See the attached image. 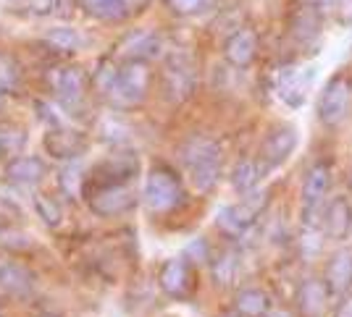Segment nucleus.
I'll return each instance as SVG.
<instances>
[{"label":"nucleus","instance_id":"obj_20","mask_svg":"<svg viewBox=\"0 0 352 317\" xmlns=\"http://www.w3.org/2000/svg\"><path fill=\"white\" fill-rule=\"evenodd\" d=\"M45 173L47 165L37 155H16L6 163V181H11L14 187H37Z\"/></svg>","mask_w":352,"mask_h":317},{"label":"nucleus","instance_id":"obj_38","mask_svg":"<svg viewBox=\"0 0 352 317\" xmlns=\"http://www.w3.org/2000/svg\"><path fill=\"white\" fill-rule=\"evenodd\" d=\"M347 187L352 189V168H350V171H347Z\"/></svg>","mask_w":352,"mask_h":317},{"label":"nucleus","instance_id":"obj_30","mask_svg":"<svg viewBox=\"0 0 352 317\" xmlns=\"http://www.w3.org/2000/svg\"><path fill=\"white\" fill-rule=\"evenodd\" d=\"M210 273L219 286H232L239 275V257L234 252H223L216 262H210Z\"/></svg>","mask_w":352,"mask_h":317},{"label":"nucleus","instance_id":"obj_22","mask_svg":"<svg viewBox=\"0 0 352 317\" xmlns=\"http://www.w3.org/2000/svg\"><path fill=\"white\" fill-rule=\"evenodd\" d=\"M82 5V11L92 19H100L105 24H118V21H126L132 19L129 8H126V0H76Z\"/></svg>","mask_w":352,"mask_h":317},{"label":"nucleus","instance_id":"obj_33","mask_svg":"<svg viewBox=\"0 0 352 317\" xmlns=\"http://www.w3.org/2000/svg\"><path fill=\"white\" fill-rule=\"evenodd\" d=\"M21 5L34 16H45V14H53L56 8V0H21Z\"/></svg>","mask_w":352,"mask_h":317},{"label":"nucleus","instance_id":"obj_12","mask_svg":"<svg viewBox=\"0 0 352 317\" xmlns=\"http://www.w3.org/2000/svg\"><path fill=\"white\" fill-rule=\"evenodd\" d=\"M87 137L79 129H72V126H50L47 134H45V150L50 152V158L60 160V163H74L79 160L85 152H87Z\"/></svg>","mask_w":352,"mask_h":317},{"label":"nucleus","instance_id":"obj_27","mask_svg":"<svg viewBox=\"0 0 352 317\" xmlns=\"http://www.w3.org/2000/svg\"><path fill=\"white\" fill-rule=\"evenodd\" d=\"M27 144V131L16 124H3L0 126V158H16L21 155Z\"/></svg>","mask_w":352,"mask_h":317},{"label":"nucleus","instance_id":"obj_13","mask_svg":"<svg viewBox=\"0 0 352 317\" xmlns=\"http://www.w3.org/2000/svg\"><path fill=\"white\" fill-rule=\"evenodd\" d=\"M297 129L292 124H279L265 134L263 147H261V163H263L265 171L271 168H279L287 160L292 158V152L297 150Z\"/></svg>","mask_w":352,"mask_h":317},{"label":"nucleus","instance_id":"obj_18","mask_svg":"<svg viewBox=\"0 0 352 317\" xmlns=\"http://www.w3.org/2000/svg\"><path fill=\"white\" fill-rule=\"evenodd\" d=\"M313 76L316 71L313 69H297V66H289L279 71V79H276V92L279 97L289 108H300L305 102V95H308L310 84H313Z\"/></svg>","mask_w":352,"mask_h":317},{"label":"nucleus","instance_id":"obj_25","mask_svg":"<svg viewBox=\"0 0 352 317\" xmlns=\"http://www.w3.org/2000/svg\"><path fill=\"white\" fill-rule=\"evenodd\" d=\"M45 45L50 47V50H56L58 56H74V53H79L82 47H85V37H82V32L74 27H53L45 32Z\"/></svg>","mask_w":352,"mask_h":317},{"label":"nucleus","instance_id":"obj_21","mask_svg":"<svg viewBox=\"0 0 352 317\" xmlns=\"http://www.w3.org/2000/svg\"><path fill=\"white\" fill-rule=\"evenodd\" d=\"M137 173H140V160L132 152H118L113 158H105L95 168V176L103 184H129V178H134Z\"/></svg>","mask_w":352,"mask_h":317},{"label":"nucleus","instance_id":"obj_17","mask_svg":"<svg viewBox=\"0 0 352 317\" xmlns=\"http://www.w3.org/2000/svg\"><path fill=\"white\" fill-rule=\"evenodd\" d=\"M323 281L331 291V296H347L352 291V252L334 249L323 265Z\"/></svg>","mask_w":352,"mask_h":317},{"label":"nucleus","instance_id":"obj_6","mask_svg":"<svg viewBox=\"0 0 352 317\" xmlns=\"http://www.w3.org/2000/svg\"><path fill=\"white\" fill-rule=\"evenodd\" d=\"M47 86L53 92V97L66 108V110H76L89 92V76L76 63H58L53 69H47Z\"/></svg>","mask_w":352,"mask_h":317},{"label":"nucleus","instance_id":"obj_19","mask_svg":"<svg viewBox=\"0 0 352 317\" xmlns=\"http://www.w3.org/2000/svg\"><path fill=\"white\" fill-rule=\"evenodd\" d=\"M158 286L166 296L171 299H184L192 288V270L190 262L184 257L166 259L161 265V273H158Z\"/></svg>","mask_w":352,"mask_h":317},{"label":"nucleus","instance_id":"obj_39","mask_svg":"<svg viewBox=\"0 0 352 317\" xmlns=\"http://www.w3.org/2000/svg\"><path fill=\"white\" fill-rule=\"evenodd\" d=\"M221 317H232V315H221Z\"/></svg>","mask_w":352,"mask_h":317},{"label":"nucleus","instance_id":"obj_37","mask_svg":"<svg viewBox=\"0 0 352 317\" xmlns=\"http://www.w3.org/2000/svg\"><path fill=\"white\" fill-rule=\"evenodd\" d=\"M3 105H6V89H0V110H3Z\"/></svg>","mask_w":352,"mask_h":317},{"label":"nucleus","instance_id":"obj_14","mask_svg":"<svg viewBox=\"0 0 352 317\" xmlns=\"http://www.w3.org/2000/svg\"><path fill=\"white\" fill-rule=\"evenodd\" d=\"M258 47H261V40H258V32L252 27H236L226 40H223V47H221V56L229 66L234 69H250L258 58Z\"/></svg>","mask_w":352,"mask_h":317},{"label":"nucleus","instance_id":"obj_23","mask_svg":"<svg viewBox=\"0 0 352 317\" xmlns=\"http://www.w3.org/2000/svg\"><path fill=\"white\" fill-rule=\"evenodd\" d=\"M0 288L16 296H24L34 288V275L19 262H0Z\"/></svg>","mask_w":352,"mask_h":317},{"label":"nucleus","instance_id":"obj_36","mask_svg":"<svg viewBox=\"0 0 352 317\" xmlns=\"http://www.w3.org/2000/svg\"><path fill=\"white\" fill-rule=\"evenodd\" d=\"M331 317H352V296H342V302L334 307Z\"/></svg>","mask_w":352,"mask_h":317},{"label":"nucleus","instance_id":"obj_9","mask_svg":"<svg viewBox=\"0 0 352 317\" xmlns=\"http://www.w3.org/2000/svg\"><path fill=\"white\" fill-rule=\"evenodd\" d=\"M166 45H163L161 32L155 29H134L126 32L116 45L111 56L121 63H150L153 58H161Z\"/></svg>","mask_w":352,"mask_h":317},{"label":"nucleus","instance_id":"obj_35","mask_svg":"<svg viewBox=\"0 0 352 317\" xmlns=\"http://www.w3.org/2000/svg\"><path fill=\"white\" fill-rule=\"evenodd\" d=\"M334 11L342 16L344 24H350L352 21V0H334Z\"/></svg>","mask_w":352,"mask_h":317},{"label":"nucleus","instance_id":"obj_4","mask_svg":"<svg viewBox=\"0 0 352 317\" xmlns=\"http://www.w3.org/2000/svg\"><path fill=\"white\" fill-rule=\"evenodd\" d=\"M161 84H163V97L168 102L190 100L195 86H197V66H195L190 53L176 50V53L166 56Z\"/></svg>","mask_w":352,"mask_h":317},{"label":"nucleus","instance_id":"obj_29","mask_svg":"<svg viewBox=\"0 0 352 317\" xmlns=\"http://www.w3.org/2000/svg\"><path fill=\"white\" fill-rule=\"evenodd\" d=\"M163 5L179 19H192V16L210 14L219 5V0H163Z\"/></svg>","mask_w":352,"mask_h":317},{"label":"nucleus","instance_id":"obj_10","mask_svg":"<svg viewBox=\"0 0 352 317\" xmlns=\"http://www.w3.org/2000/svg\"><path fill=\"white\" fill-rule=\"evenodd\" d=\"M287 32L302 50H308V56H313V50L321 45L323 34L321 11L313 3H297L289 14V21H287Z\"/></svg>","mask_w":352,"mask_h":317},{"label":"nucleus","instance_id":"obj_26","mask_svg":"<svg viewBox=\"0 0 352 317\" xmlns=\"http://www.w3.org/2000/svg\"><path fill=\"white\" fill-rule=\"evenodd\" d=\"M234 312L239 317H265L271 312V296L263 288H242L234 296Z\"/></svg>","mask_w":352,"mask_h":317},{"label":"nucleus","instance_id":"obj_3","mask_svg":"<svg viewBox=\"0 0 352 317\" xmlns=\"http://www.w3.org/2000/svg\"><path fill=\"white\" fill-rule=\"evenodd\" d=\"M265 207H268V191H258V189H255V191L245 194L236 204L221 207L219 215H216V226H219L226 236L239 239V236H245V233L258 223V218L263 215Z\"/></svg>","mask_w":352,"mask_h":317},{"label":"nucleus","instance_id":"obj_1","mask_svg":"<svg viewBox=\"0 0 352 317\" xmlns=\"http://www.w3.org/2000/svg\"><path fill=\"white\" fill-rule=\"evenodd\" d=\"M182 165L197 191H210L221 178V147L208 137H192L179 150Z\"/></svg>","mask_w":352,"mask_h":317},{"label":"nucleus","instance_id":"obj_32","mask_svg":"<svg viewBox=\"0 0 352 317\" xmlns=\"http://www.w3.org/2000/svg\"><path fill=\"white\" fill-rule=\"evenodd\" d=\"M16 84H19V69H16L14 58L0 56V89L14 92Z\"/></svg>","mask_w":352,"mask_h":317},{"label":"nucleus","instance_id":"obj_7","mask_svg":"<svg viewBox=\"0 0 352 317\" xmlns=\"http://www.w3.org/2000/svg\"><path fill=\"white\" fill-rule=\"evenodd\" d=\"M331 189V163L329 160H316L310 163L302 178V191H300V204H302V223L313 226L316 218L323 213L326 207V197Z\"/></svg>","mask_w":352,"mask_h":317},{"label":"nucleus","instance_id":"obj_28","mask_svg":"<svg viewBox=\"0 0 352 317\" xmlns=\"http://www.w3.org/2000/svg\"><path fill=\"white\" fill-rule=\"evenodd\" d=\"M32 207H34V213L37 218L43 220L47 228H58L60 220H63V210H60V204L53 197H47L43 191H37L34 197H32Z\"/></svg>","mask_w":352,"mask_h":317},{"label":"nucleus","instance_id":"obj_5","mask_svg":"<svg viewBox=\"0 0 352 317\" xmlns=\"http://www.w3.org/2000/svg\"><path fill=\"white\" fill-rule=\"evenodd\" d=\"M142 200L153 213H171L184 202V187L171 168L158 165L147 173L145 187H142Z\"/></svg>","mask_w":352,"mask_h":317},{"label":"nucleus","instance_id":"obj_2","mask_svg":"<svg viewBox=\"0 0 352 317\" xmlns=\"http://www.w3.org/2000/svg\"><path fill=\"white\" fill-rule=\"evenodd\" d=\"M352 105V76L344 71H337L318 95V105L316 113L318 121L329 129H337L347 121Z\"/></svg>","mask_w":352,"mask_h":317},{"label":"nucleus","instance_id":"obj_15","mask_svg":"<svg viewBox=\"0 0 352 317\" xmlns=\"http://www.w3.org/2000/svg\"><path fill=\"white\" fill-rule=\"evenodd\" d=\"M331 291L323 278H305L294 294V309L300 317H326Z\"/></svg>","mask_w":352,"mask_h":317},{"label":"nucleus","instance_id":"obj_11","mask_svg":"<svg viewBox=\"0 0 352 317\" xmlns=\"http://www.w3.org/2000/svg\"><path fill=\"white\" fill-rule=\"evenodd\" d=\"M137 204L134 191L126 184H100L89 194V210L100 218L121 215Z\"/></svg>","mask_w":352,"mask_h":317},{"label":"nucleus","instance_id":"obj_16","mask_svg":"<svg viewBox=\"0 0 352 317\" xmlns=\"http://www.w3.org/2000/svg\"><path fill=\"white\" fill-rule=\"evenodd\" d=\"M321 231L331 242H344L352 231V202L347 197H334L326 202L321 213Z\"/></svg>","mask_w":352,"mask_h":317},{"label":"nucleus","instance_id":"obj_31","mask_svg":"<svg viewBox=\"0 0 352 317\" xmlns=\"http://www.w3.org/2000/svg\"><path fill=\"white\" fill-rule=\"evenodd\" d=\"M58 187L69 200H76V197L82 194V187H85V171H82L76 163H69V165L58 173Z\"/></svg>","mask_w":352,"mask_h":317},{"label":"nucleus","instance_id":"obj_34","mask_svg":"<svg viewBox=\"0 0 352 317\" xmlns=\"http://www.w3.org/2000/svg\"><path fill=\"white\" fill-rule=\"evenodd\" d=\"M187 257H195V262H208L210 255H208L206 239H195V242L187 246Z\"/></svg>","mask_w":352,"mask_h":317},{"label":"nucleus","instance_id":"obj_24","mask_svg":"<svg viewBox=\"0 0 352 317\" xmlns=\"http://www.w3.org/2000/svg\"><path fill=\"white\" fill-rule=\"evenodd\" d=\"M265 173L263 163L261 160H239L234 168H232V176H229V184L234 189L236 194H250V191H255L258 187V181H261V176Z\"/></svg>","mask_w":352,"mask_h":317},{"label":"nucleus","instance_id":"obj_8","mask_svg":"<svg viewBox=\"0 0 352 317\" xmlns=\"http://www.w3.org/2000/svg\"><path fill=\"white\" fill-rule=\"evenodd\" d=\"M147 92H150L147 63H121V73H118L113 92L108 95V102L118 110H132V108L145 102Z\"/></svg>","mask_w":352,"mask_h":317}]
</instances>
